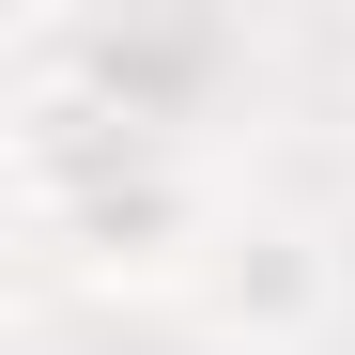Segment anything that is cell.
Returning <instances> with one entry per match:
<instances>
[{
    "label": "cell",
    "instance_id": "6da1fadb",
    "mask_svg": "<svg viewBox=\"0 0 355 355\" xmlns=\"http://www.w3.org/2000/svg\"><path fill=\"white\" fill-rule=\"evenodd\" d=\"M186 309H201L216 355H309L340 324V248H324L309 216L248 201V216H216V248L186 263Z\"/></svg>",
    "mask_w": 355,
    "mask_h": 355
}]
</instances>
